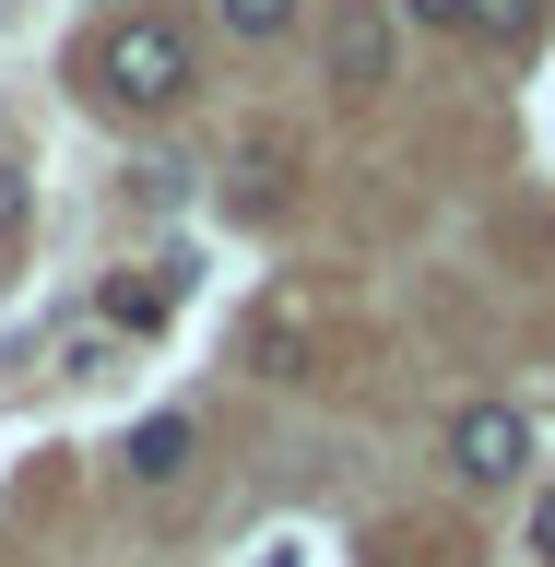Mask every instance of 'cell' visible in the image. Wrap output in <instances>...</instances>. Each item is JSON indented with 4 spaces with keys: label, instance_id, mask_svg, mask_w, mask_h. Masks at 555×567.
<instances>
[{
    "label": "cell",
    "instance_id": "cell-11",
    "mask_svg": "<svg viewBox=\"0 0 555 567\" xmlns=\"http://www.w3.org/2000/svg\"><path fill=\"white\" fill-rule=\"evenodd\" d=\"M532 556H555V485L532 496Z\"/></svg>",
    "mask_w": 555,
    "mask_h": 567
},
{
    "label": "cell",
    "instance_id": "cell-8",
    "mask_svg": "<svg viewBox=\"0 0 555 567\" xmlns=\"http://www.w3.org/2000/svg\"><path fill=\"white\" fill-rule=\"evenodd\" d=\"M213 12H225V35H284L296 24V0H213Z\"/></svg>",
    "mask_w": 555,
    "mask_h": 567
},
{
    "label": "cell",
    "instance_id": "cell-12",
    "mask_svg": "<svg viewBox=\"0 0 555 567\" xmlns=\"http://www.w3.org/2000/svg\"><path fill=\"white\" fill-rule=\"evenodd\" d=\"M414 24H473V0H414Z\"/></svg>",
    "mask_w": 555,
    "mask_h": 567
},
{
    "label": "cell",
    "instance_id": "cell-1",
    "mask_svg": "<svg viewBox=\"0 0 555 567\" xmlns=\"http://www.w3.org/2000/svg\"><path fill=\"white\" fill-rule=\"evenodd\" d=\"M189 83H202V48H189L166 12H131V24L95 35V95L106 106H177Z\"/></svg>",
    "mask_w": 555,
    "mask_h": 567
},
{
    "label": "cell",
    "instance_id": "cell-13",
    "mask_svg": "<svg viewBox=\"0 0 555 567\" xmlns=\"http://www.w3.org/2000/svg\"><path fill=\"white\" fill-rule=\"evenodd\" d=\"M260 567H296V544H273V556H260Z\"/></svg>",
    "mask_w": 555,
    "mask_h": 567
},
{
    "label": "cell",
    "instance_id": "cell-6",
    "mask_svg": "<svg viewBox=\"0 0 555 567\" xmlns=\"http://www.w3.org/2000/svg\"><path fill=\"white\" fill-rule=\"evenodd\" d=\"M177 296H189V260H142V272L106 284V331H166Z\"/></svg>",
    "mask_w": 555,
    "mask_h": 567
},
{
    "label": "cell",
    "instance_id": "cell-3",
    "mask_svg": "<svg viewBox=\"0 0 555 567\" xmlns=\"http://www.w3.org/2000/svg\"><path fill=\"white\" fill-rule=\"evenodd\" d=\"M319 48H331V83H343V95H379L390 83V12L379 0H331Z\"/></svg>",
    "mask_w": 555,
    "mask_h": 567
},
{
    "label": "cell",
    "instance_id": "cell-2",
    "mask_svg": "<svg viewBox=\"0 0 555 567\" xmlns=\"http://www.w3.org/2000/svg\"><path fill=\"white\" fill-rule=\"evenodd\" d=\"M308 343H319V296L308 284H273V296L248 308V367H260V379H308Z\"/></svg>",
    "mask_w": 555,
    "mask_h": 567
},
{
    "label": "cell",
    "instance_id": "cell-5",
    "mask_svg": "<svg viewBox=\"0 0 555 567\" xmlns=\"http://www.w3.org/2000/svg\"><path fill=\"white\" fill-rule=\"evenodd\" d=\"M284 189H296V142L248 131L237 154H225V202H237V213H284Z\"/></svg>",
    "mask_w": 555,
    "mask_h": 567
},
{
    "label": "cell",
    "instance_id": "cell-7",
    "mask_svg": "<svg viewBox=\"0 0 555 567\" xmlns=\"http://www.w3.org/2000/svg\"><path fill=\"white\" fill-rule=\"evenodd\" d=\"M189 450H202V425H189V414H142L131 425V485H177Z\"/></svg>",
    "mask_w": 555,
    "mask_h": 567
},
{
    "label": "cell",
    "instance_id": "cell-9",
    "mask_svg": "<svg viewBox=\"0 0 555 567\" xmlns=\"http://www.w3.org/2000/svg\"><path fill=\"white\" fill-rule=\"evenodd\" d=\"M24 213H35V177H24V166H12V154H0V248L24 237Z\"/></svg>",
    "mask_w": 555,
    "mask_h": 567
},
{
    "label": "cell",
    "instance_id": "cell-4",
    "mask_svg": "<svg viewBox=\"0 0 555 567\" xmlns=\"http://www.w3.org/2000/svg\"><path fill=\"white\" fill-rule=\"evenodd\" d=\"M450 461H461V485H508L532 461V425L508 414V402H473V414L450 425Z\"/></svg>",
    "mask_w": 555,
    "mask_h": 567
},
{
    "label": "cell",
    "instance_id": "cell-10",
    "mask_svg": "<svg viewBox=\"0 0 555 567\" xmlns=\"http://www.w3.org/2000/svg\"><path fill=\"white\" fill-rule=\"evenodd\" d=\"M473 35H485V48H508V35H532V0H473Z\"/></svg>",
    "mask_w": 555,
    "mask_h": 567
}]
</instances>
